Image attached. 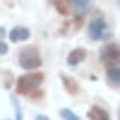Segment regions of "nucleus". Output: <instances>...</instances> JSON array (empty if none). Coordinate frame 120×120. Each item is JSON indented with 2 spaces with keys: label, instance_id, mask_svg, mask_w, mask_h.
<instances>
[{
  "label": "nucleus",
  "instance_id": "obj_1",
  "mask_svg": "<svg viewBox=\"0 0 120 120\" xmlns=\"http://www.w3.org/2000/svg\"><path fill=\"white\" fill-rule=\"evenodd\" d=\"M44 80V74L42 72H31L23 74L17 79L15 90L19 95H30L39 89Z\"/></svg>",
  "mask_w": 120,
  "mask_h": 120
},
{
  "label": "nucleus",
  "instance_id": "obj_2",
  "mask_svg": "<svg viewBox=\"0 0 120 120\" xmlns=\"http://www.w3.org/2000/svg\"><path fill=\"white\" fill-rule=\"evenodd\" d=\"M43 64L42 57L38 47L33 45H26L20 51L19 54V65L24 71H32L39 68Z\"/></svg>",
  "mask_w": 120,
  "mask_h": 120
},
{
  "label": "nucleus",
  "instance_id": "obj_3",
  "mask_svg": "<svg viewBox=\"0 0 120 120\" xmlns=\"http://www.w3.org/2000/svg\"><path fill=\"white\" fill-rule=\"evenodd\" d=\"M88 37L93 41L105 40L109 38V30H108V23L104 17H96L93 18L88 23L87 26Z\"/></svg>",
  "mask_w": 120,
  "mask_h": 120
},
{
  "label": "nucleus",
  "instance_id": "obj_4",
  "mask_svg": "<svg viewBox=\"0 0 120 120\" xmlns=\"http://www.w3.org/2000/svg\"><path fill=\"white\" fill-rule=\"evenodd\" d=\"M120 58V50L118 44L110 43L102 45L99 50V60L106 66V68L118 66Z\"/></svg>",
  "mask_w": 120,
  "mask_h": 120
},
{
  "label": "nucleus",
  "instance_id": "obj_5",
  "mask_svg": "<svg viewBox=\"0 0 120 120\" xmlns=\"http://www.w3.org/2000/svg\"><path fill=\"white\" fill-rule=\"evenodd\" d=\"M87 54H88V52L86 49L80 47V46L75 47V49H73V50L68 53L67 57H66V62L71 66H76V65H78L79 63L84 62V61L86 60Z\"/></svg>",
  "mask_w": 120,
  "mask_h": 120
},
{
  "label": "nucleus",
  "instance_id": "obj_6",
  "mask_svg": "<svg viewBox=\"0 0 120 120\" xmlns=\"http://www.w3.org/2000/svg\"><path fill=\"white\" fill-rule=\"evenodd\" d=\"M60 78L62 80V84L64 88H65V90L69 95H76L79 91V84L76 80V78H74L72 75L61 73L60 74Z\"/></svg>",
  "mask_w": 120,
  "mask_h": 120
},
{
  "label": "nucleus",
  "instance_id": "obj_7",
  "mask_svg": "<svg viewBox=\"0 0 120 120\" xmlns=\"http://www.w3.org/2000/svg\"><path fill=\"white\" fill-rule=\"evenodd\" d=\"M31 37V32L28 28L24 26H15L9 32V40L12 43H17L19 41H26Z\"/></svg>",
  "mask_w": 120,
  "mask_h": 120
},
{
  "label": "nucleus",
  "instance_id": "obj_8",
  "mask_svg": "<svg viewBox=\"0 0 120 120\" xmlns=\"http://www.w3.org/2000/svg\"><path fill=\"white\" fill-rule=\"evenodd\" d=\"M86 116L89 120H110L109 112L97 105L91 106V108L87 111Z\"/></svg>",
  "mask_w": 120,
  "mask_h": 120
},
{
  "label": "nucleus",
  "instance_id": "obj_9",
  "mask_svg": "<svg viewBox=\"0 0 120 120\" xmlns=\"http://www.w3.org/2000/svg\"><path fill=\"white\" fill-rule=\"evenodd\" d=\"M107 76V83L112 88H118L120 85V69L118 66L109 67L106 72Z\"/></svg>",
  "mask_w": 120,
  "mask_h": 120
},
{
  "label": "nucleus",
  "instance_id": "obj_10",
  "mask_svg": "<svg viewBox=\"0 0 120 120\" xmlns=\"http://www.w3.org/2000/svg\"><path fill=\"white\" fill-rule=\"evenodd\" d=\"M78 15H85L91 9L94 0H71Z\"/></svg>",
  "mask_w": 120,
  "mask_h": 120
},
{
  "label": "nucleus",
  "instance_id": "obj_11",
  "mask_svg": "<svg viewBox=\"0 0 120 120\" xmlns=\"http://www.w3.org/2000/svg\"><path fill=\"white\" fill-rule=\"evenodd\" d=\"M51 4L54 6L58 15L63 17L69 15V0H51Z\"/></svg>",
  "mask_w": 120,
  "mask_h": 120
},
{
  "label": "nucleus",
  "instance_id": "obj_12",
  "mask_svg": "<svg viewBox=\"0 0 120 120\" xmlns=\"http://www.w3.org/2000/svg\"><path fill=\"white\" fill-rule=\"evenodd\" d=\"M10 101L12 104V106H13V109H15V120H23V111H22L19 99L15 97V95H10Z\"/></svg>",
  "mask_w": 120,
  "mask_h": 120
},
{
  "label": "nucleus",
  "instance_id": "obj_13",
  "mask_svg": "<svg viewBox=\"0 0 120 120\" xmlns=\"http://www.w3.org/2000/svg\"><path fill=\"white\" fill-rule=\"evenodd\" d=\"M60 116L64 120H82L76 113L69 108H62L60 110Z\"/></svg>",
  "mask_w": 120,
  "mask_h": 120
},
{
  "label": "nucleus",
  "instance_id": "obj_14",
  "mask_svg": "<svg viewBox=\"0 0 120 120\" xmlns=\"http://www.w3.org/2000/svg\"><path fill=\"white\" fill-rule=\"evenodd\" d=\"M9 51V46L6 42H4L2 40H0V56H4Z\"/></svg>",
  "mask_w": 120,
  "mask_h": 120
},
{
  "label": "nucleus",
  "instance_id": "obj_15",
  "mask_svg": "<svg viewBox=\"0 0 120 120\" xmlns=\"http://www.w3.org/2000/svg\"><path fill=\"white\" fill-rule=\"evenodd\" d=\"M34 120H51L46 115H38Z\"/></svg>",
  "mask_w": 120,
  "mask_h": 120
},
{
  "label": "nucleus",
  "instance_id": "obj_16",
  "mask_svg": "<svg viewBox=\"0 0 120 120\" xmlns=\"http://www.w3.org/2000/svg\"><path fill=\"white\" fill-rule=\"evenodd\" d=\"M6 38V30L4 28H0V40Z\"/></svg>",
  "mask_w": 120,
  "mask_h": 120
},
{
  "label": "nucleus",
  "instance_id": "obj_17",
  "mask_svg": "<svg viewBox=\"0 0 120 120\" xmlns=\"http://www.w3.org/2000/svg\"><path fill=\"white\" fill-rule=\"evenodd\" d=\"M6 120H11V119H6Z\"/></svg>",
  "mask_w": 120,
  "mask_h": 120
}]
</instances>
